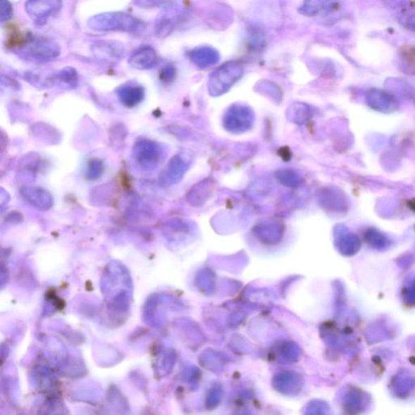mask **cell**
<instances>
[{
    "label": "cell",
    "instance_id": "23",
    "mask_svg": "<svg viewBox=\"0 0 415 415\" xmlns=\"http://www.w3.org/2000/svg\"><path fill=\"white\" fill-rule=\"evenodd\" d=\"M0 9H1V12H0V21H1L2 23H7V21L13 18V5L8 1V0H2V1L0 2Z\"/></svg>",
    "mask_w": 415,
    "mask_h": 415
},
{
    "label": "cell",
    "instance_id": "17",
    "mask_svg": "<svg viewBox=\"0 0 415 415\" xmlns=\"http://www.w3.org/2000/svg\"><path fill=\"white\" fill-rule=\"evenodd\" d=\"M187 161L185 155L180 154L174 156L170 161L166 169L161 175L164 181H172L179 179L186 170Z\"/></svg>",
    "mask_w": 415,
    "mask_h": 415
},
{
    "label": "cell",
    "instance_id": "24",
    "mask_svg": "<svg viewBox=\"0 0 415 415\" xmlns=\"http://www.w3.org/2000/svg\"><path fill=\"white\" fill-rule=\"evenodd\" d=\"M111 131L114 132L111 135L110 137L113 143L120 144H123V142H125V138L127 137V131L126 129H125V127L123 125H118L115 128H113Z\"/></svg>",
    "mask_w": 415,
    "mask_h": 415
},
{
    "label": "cell",
    "instance_id": "20",
    "mask_svg": "<svg viewBox=\"0 0 415 415\" xmlns=\"http://www.w3.org/2000/svg\"><path fill=\"white\" fill-rule=\"evenodd\" d=\"M304 415H333L332 409L328 403L316 399L312 400L307 405L304 409Z\"/></svg>",
    "mask_w": 415,
    "mask_h": 415
},
{
    "label": "cell",
    "instance_id": "14",
    "mask_svg": "<svg viewBox=\"0 0 415 415\" xmlns=\"http://www.w3.org/2000/svg\"><path fill=\"white\" fill-rule=\"evenodd\" d=\"M51 87L54 85L63 86L67 89L77 88L79 83V75L77 70L73 67L64 68L56 73L50 75Z\"/></svg>",
    "mask_w": 415,
    "mask_h": 415
},
{
    "label": "cell",
    "instance_id": "8",
    "mask_svg": "<svg viewBox=\"0 0 415 415\" xmlns=\"http://www.w3.org/2000/svg\"><path fill=\"white\" fill-rule=\"evenodd\" d=\"M273 389L285 396L295 397L299 395L304 386V377L295 371H285L273 376Z\"/></svg>",
    "mask_w": 415,
    "mask_h": 415
},
{
    "label": "cell",
    "instance_id": "10",
    "mask_svg": "<svg viewBox=\"0 0 415 415\" xmlns=\"http://www.w3.org/2000/svg\"><path fill=\"white\" fill-rule=\"evenodd\" d=\"M116 94L120 104L127 109H134L141 104L145 97L143 86L132 82L118 86Z\"/></svg>",
    "mask_w": 415,
    "mask_h": 415
},
{
    "label": "cell",
    "instance_id": "18",
    "mask_svg": "<svg viewBox=\"0 0 415 415\" xmlns=\"http://www.w3.org/2000/svg\"><path fill=\"white\" fill-rule=\"evenodd\" d=\"M288 120L297 125H304L311 117L310 107L304 104H295L287 112Z\"/></svg>",
    "mask_w": 415,
    "mask_h": 415
},
{
    "label": "cell",
    "instance_id": "5",
    "mask_svg": "<svg viewBox=\"0 0 415 415\" xmlns=\"http://www.w3.org/2000/svg\"><path fill=\"white\" fill-rule=\"evenodd\" d=\"M254 120V112L250 107L234 105L226 111L223 118V126L230 132L244 133L252 128Z\"/></svg>",
    "mask_w": 415,
    "mask_h": 415
},
{
    "label": "cell",
    "instance_id": "2",
    "mask_svg": "<svg viewBox=\"0 0 415 415\" xmlns=\"http://www.w3.org/2000/svg\"><path fill=\"white\" fill-rule=\"evenodd\" d=\"M19 56L27 61L45 63L53 61L61 55L58 43L46 37H30L18 51Z\"/></svg>",
    "mask_w": 415,
    "mask_h": 415
},
{
    "label": "cell",
    "instance_id": "22",
    "mask_svg": "<svg viewBox=\"0 0 415 415\" xmlns=\"http://www.w3.org/2000/svg\"><path fill=\"white\" fill-rule=\"evenodd\" d=\"M104 166L102 161L98 159L89 161L87 175L91 180L98 179L104 172Z\"/></svg>",
    "mask_w": 415,
    "mask_h": 415
},
{
    "label": "cell",
    "instance_id": "19",
    "mask_svg": "<svg viewBox=\"0 0 415 415\" xmlns=\"http://www.w3.org/2000/svg\"><path fill=\"white\" fill-rule=\"evenodd\" d=\"M300 359V349L295 344H285L279 349L277 354V362L291 364L298 362Z\"/></svg>",
    "mask_w": 415,
    "mask_h": 415
},
{
    "label": "cell",
    "instance_id": "15",
    "mask_svg": "<svg viewBox=\"0 0 415 415\" xmlns=\"http://www.w3.org/2000/svg\"><path fill=\"white\" fill-rule=\"evenodd\" d=\"M190 58L198 67L202 68L213 66L219 61L218 52L210 47H197L191 51Z\"/></svg>",
    "mask_w": 415,
    "mask_h": 415
},
{
    "label": "cell",
    "instance_id": "26",
    "mask_svg": "<svg viewBox=\"0 0 415 415\" xmlns=\"http://www.w3.org/2000/svg\"><path fill=\"white\" fill-rule=\"evenodd\" d=\"M321 6V2L316 1H309L306 2L301 7L300 11L301 13L306 16H314L319 12V10Z\"/></svg>",
    "mask_w": 415,
    "mask_h": 415
},
{
    "label": "cell",
    "instance_id": "27",
    "mask_svg": "<svg viewBox=\"0 0 415 415\" xmlns=\"http://www.w3.org/2000/svg\"><path fill=\"white\" fill-rule=\"evenodd\" d=\"M201 371L196 368V366H191V368H188L187 371L186 378L190 384H197V383L199 382V378H201Z\"/></svg>",
    "mask_w": 415,
    "mask_h": 415
},
{
    "label": "cell",
    "instance_id": "25",
    "mask_svg": "<svg viewBox=\"0 0 415 415\" xmlns=\"http://www.w3.org/2000/svg\"><path fill=\"white\" fill-rule=\"evenodd\" d=\"M176 75V69L174 66H166L161 70L159 78L164 83H170L173 80Z\"/></svg>",
    "mask_w": 415,
    "mask_h": 415
},
{
    "label": "cell",
    "instance_id": "6",
    "mask_svg": "<svg viewBox=\"0 0 415 415\" xmlns=\"http://www.w3.org/2000/svg\"><path fill=\"white\" fill-rule=\"evenodd\" d=\"M92 55L101 63L115 66L125 57V47L116 40H98L92 43Z\"/></svg>",
    "mask_w": 415,
    "mask_h": 415
},
{
    "label": "cell",
    "instance_id": "12",
    "mask_svg": "<svg viewBox=\"0 0 415 415\" xmlns=\"http://www.w3.org/2000/svg\"><path fill=\"white\" fill-rule=\"evenodd\" d=\"M415 388V376L407 370L399 371L393 376L390 383V390L393 395L399 398H405L411 395Z\"/></svg>",
    "mask_w": 415,
    "mask_h": 415
},
{
    "label": "cell",
    "instance_id": "3",
    "mask_svg": "<svg viewBox=\"0 0 415 415\" xmlns=\"http://www.w3.org/2000/svg\"><path fill=\"white\" fill-rule=\"evenodd\" d=\"M244 74V69L239 63L230 62L223 64L210 77L208 89L213 97L222 95L238 82Z\"/></svg>",
    "mask_w": 415,
    "mask_h": 415
},
{
    "label": "cell",
    "instance_id": "13",
    "mask_svg": "<svg viewBox=\"0 0 415 415\" xmlns=\"http://www.w3.org/2000/svg\"><path fill=\"white\" fill-rule=\"evenodd\" d=\"M179 19V14L175 10L172 8L165 10L155 20V35L159 39H165L169 36L175 28Z\"/></svg>",
    "mask_w": 415,
    "mask_h": 415
},
{
    "label": "cell",
    "instance_id": "21",
    "mask_svg": "<svg viewBox=\"0 0 415 415\" xmlns=\"http://www.w3.org/2000/svg\"><path fill=\"white\" fill-rule=\"evenodd\" d=\"M224 395L223 388L221 385H213L210 389L206 397V407L209 411L216 409L222 402Z\"/></svg>",
    "mask_w": 415,
    "mask_h": 415
},
{
    "label": "cell",
    "instance_id": "16",
    "mask_svg": "<svg viewBox=\"0 0 415 415\" xmlns=\"http://www.w3.org/2000/svg\"><path fill=\"white\" fill-rule=\"evenodd\" d=\"M228 360L218 352L213 349H208L204 352L199 358V363L204 368L213 373H223L225 366Z\"/></svg>",
    "mask_w": 415,
    "mask_h": 415
},
{
    "label": "cell",
    "instance_id": "7",
    "mask_svg": "<svg viewBox=\"0 0 415 415\" xmlns=\"http://www.w3.org/2000/svg\"><path fill=\"white\" fill-rule=\"evenodd\" d=\"M63 3L58 0H30L25 4L27 14L37 25H44L51 16L61 10Z\"/></svg>",
    "mask_w": 415,
    "mask_h": 415
},
{
    "label": "cell",
    "instance_id": "9",
    "mask_svg": "<svg viewBox=\"0 0 415 415\" xmlns=\"http://www.w3.org/2000/svg\"><path fill=\"white\" fill-rule=\"evenodd\" d=\"M370 405V396L358 388H350L342 398L343 411L347 415H359L364 413Z\"/></svg>",
    "mask_w": 415,
    "mask_h": 415
},
{
    "label": "cell",
    "instance_id": "4",
    "mask_svg": "<svg viewBox=\"0 0 415 415\" xmlns=\"http://www.w3.org/2000/svg\"><path fill=\"white\" fill-rule=\"evenodd\" d=\"M165 149L160 143L151 140H140L135 144L132 157L136 163L144 170L156 168L163 160Z\"/></svg>",
    "mask_w": 415,
    "mask_h": 415
},
{
    "label": "cell",
    "instance_id": "11",
    "mask_svg": "<svg viewBox=\"0 0 415 415\" xmlns=\"http://www.w3.org/2000/svg\"><path fill=\"white\" fill-rule=\"evenodd\" d=\"M157 61V53L154 48L143 46L132 54L128 59V63L135 69L148 70L154 68Z\"/></svg>",
    "mask_w": 415,
    "mask_h": 415
},
{
    "label": "cell",
    "instance_id": "28",
    "mask_svg": "<svg viewBox=\"0 0 415 415\" xmlns=\"http://www.w3.org/2000/svg\"><path fill=\"white\" fill-rule=\"evenodd\" d=\"M133 4L141 8H154L164 6V5L170 4V3L161 1H136L133 2Z\"/></svg>",
    "mask_w": 415,
    "mask_h": 415
},
{
    "label": "cell",
    "instance_id": "1",
    "mask_svg": "<svg viewBox=\"0 0 415 415\" xmlns=\"http://www.w3.org/2000/svg\"><path fill=\"white\" fill-rule=\"evenodd\" d=\"M89 28L98 32L122 31L127 33L141 34L147 29L143 20L132 15L111 12L97 14L87 21Z\"/></svg>",
    "mask_w": 415,
    "mask_h": 415
}]
</instances>
